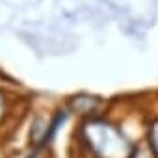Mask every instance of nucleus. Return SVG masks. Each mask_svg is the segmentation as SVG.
<instances>
[{
	"instance_id": "nucleus-1",
	"label": "nucleus",
	"mask_w": 158,
	"mask_h": 158,
	"mask_svg": "<svg viewBox=\"0 0 158 158\" xmlns=\"http://www.w3.org/2000/svg\"><path fill=\"white\" fill-rule=\"evenodd\" d=\"M152 145H154V149H156V152H158V127H156L154 132H152Z\"/></svg>"
}]
</instances>
